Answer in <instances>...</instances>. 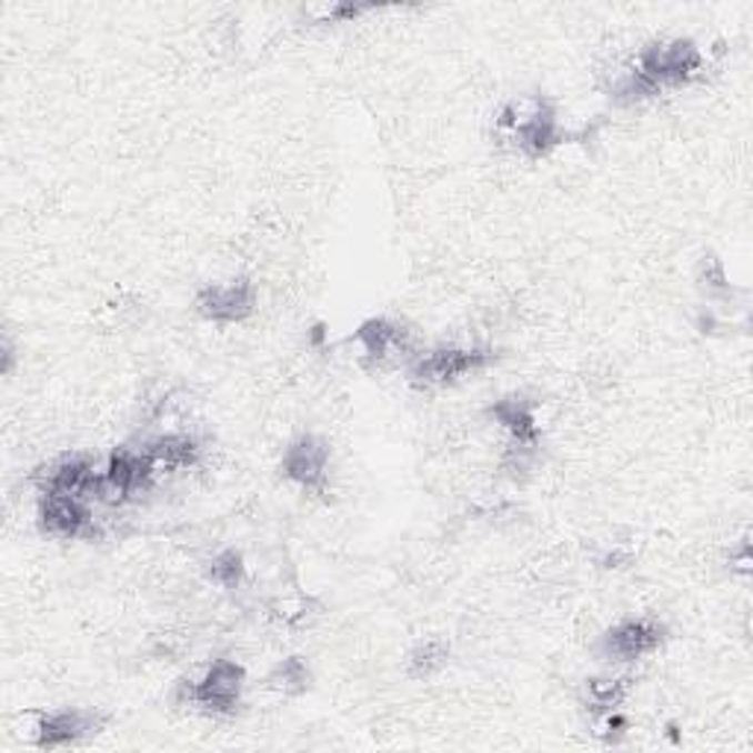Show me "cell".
Instances as JSON below:
<instances>
[{
  "label": "cell",
  "mask_w": 753,
  "mask_h": 753,
  "mask_svg": "<svg viewBox=\"0 0 753 753\" xmlns=\"http://www.w3.org/2000/svg\"><path fill=\"white\" fill-rule=\"evenodd\" d=\"M656 645H660V628L651 621H624L606 639V647L619 660H639L642 653L653 651Z\"/></svg>",
  "instance_id": "obj_3"
},
{
  "label": "cell",
  "mask_w": 753,
  "mask_h": 753,
  "mask_svg": "<svg viewBox=\"0 0 753 753\" xmlns=\"http://www.w3.org/2000/svg\"><path fill=\"white\" fill-rule=\"evenodd\" d=\"M324 465H327V451L324 448H319L315 442H310V439L301 444H294L292 451H289V456H285V469H289V474L307 485L315 483V480L324 474Z\"/></svg>",
  "instance_id": "obj_6"
},
{
  "label": "cell",
  "mask_w": 753,
  "mask_h": 753,
  "mask_svg": "<svg viewBox=\"0 0 753 753\" xmlns=\"http://www.w3.org/2000/svg\"><path fill=\"white\" fill-rule=\"evenodd\" d=\"M253 303V292L248 283H227V285H215L207 292L203 298V307L210 312L212 319H242L244 312L251 310Z\"/></svg>",
  "instance_id": "obj_5"
},
{
  "label": "cell",
  "mask_w": 753,
  "mask_h": 753,
  "mask_svg": "<svg viewBox=\"0 0 753 753\" xmlns=\"http://www.w3.org/2000/svg\"><path fill=\"white\" fill-rule=\"evenodd\" d=\"M239 689H242V669L233 662H218L201 683H194L192 701L210 710H230L239 701Z\"/></svg>",
  "instance_id": "obj_1"
},
{
  "label": "cell",
  "mask_w": 753,
  "mask_h": 753,
  "mask_svg": "<svg viewBox=\"0 0 753 753\" xmlns=\"http://www.w3.org/2000/svg\"><path fill=\"white\" fill-rule=\"evenodd\" d=\"M98 727V719L89 715V712H77V710H62L53 712L48 719H42L39 724V745L42 747H62L77 742L86 733H92Z\"/></svg>",
  "instance_id": "obj_2"
},
{
  "label": "cell",
  "mask_w": 753,
  "mask_h": 753,
  "mask_svg": "<svg viewBox=\"0 0 753 753\" xmlns=\"http://www.w3.org/2000/svg\"><path fill=\"white\" fill-rule=\"evenodd\" d=\"M485 362V353L480 351H439L421 362L419 374L424 380H453V376L469 374Z\"/></svg>",
  "instance_id": "obj_4"
}]
</instances>
